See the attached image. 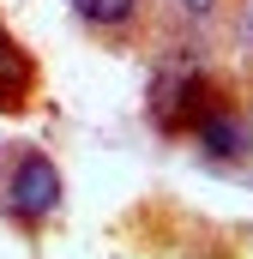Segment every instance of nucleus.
I'll list each match as a JSON object with an SVG mask.
<instances>
[{
  "label": "nucleus",
  "instance_id": "nucleus-1",
  "mask_svg": "<svg viewBox=\"0 0 253 259\" xmlns=\"http://www.w3.org/2000/svg\"><path fill=\"white\" fill-rule=\"evenodd\" d=\"M6 211L18 223H49L61 211V169L43 151H18L6 169Z\"/></svg>",
  "mask_w": 253,
  "mask_h": 259
},
{
  "label": "nucleus",
  "instance_id": "nucleus-2",
  "mask_svg": "<svg viewBox=\"0 0 253 259\" xmlns=\"http://www.w3.org/2000/svg\"><path fill=\"white\" fill-rule=\"evenodd\" d=\"M193 103H199V72L181 61L157 66V78H151V115H157V127H181L193 115Z\"/></svg>",
  "mask_w": 253,
  "mask_h": 259
},
{
  "label": "nucleus",
  "instance_id": "nucleus-3",
  "mask_svg": "<svg viewBox=\"0 0 253 259\" xmlns=\"http://www.w3.org/2000/svg\"><path fill=\"white\" fill-rule=\"evenodd\" d=\"M199 121V145L211 151V157H241L247 151V127L229 115V109H205V115H193Z\"/></svg>",
  "mask_w": 253,
  "mask_h": 259
},
{
  "label": "nucleus",
  "instance_id": "nucleus-4",
  "mask_svg": "<svg viewBox=\"0 0 253 259\" xmlns=\"http://www.w3.org/2000/svg\"><path fill=\"white\" fill-rule=\"evenodd\" d=\"M24 91H30V55H24V49L6 36V24H0V109H18Z\"/></svg>",
  "mask_w": 253,
  "mask_h": 259
},
{
  "label": "nucleus",
  "instance_id": "nucleus-5",
  "mask_svg": "<svg viewBox=\"0 0 253 259\" xmlns=\"http://www.w3.org/2000/svg\"><path fill=\"white\" fill-rule=\"evenodd\" d=\"M85 24H97V30H126L133 24V12H139V0H66Z\"/></svg>",
  "mask_w": 253,
  "mask_h": 259
},
{
  "label": "nucleus",
  "instance_id": "nucleus-6",
  "mask_svg": "<svg viewBox=\"0 0 253 259\" xmlns=\"http://www.w3.org/2000/svg\"><path fill=\"white\" fill-rule=\"evenodd\" d=\"M181 6H187L193 18H205V12H211V6H217V0H181Z\"/></svg>",
  "mask_w": 253,
  "mask_h": 259
},
{
  "label": "nucleus",
  "instance_id": "nucleus-7",
  "mask_svg": "<svg viewBox=\"0 0 253 259\" xmlns=\"http://www.w3.org/2000/svg\"><path fill=\"white\" fill-rule=\"evenodd\" d=\"M247 42H253V0H247Z\"/></svg>",
  "mask_w": 253,
  "mask_h": 259
}]
</instances>
